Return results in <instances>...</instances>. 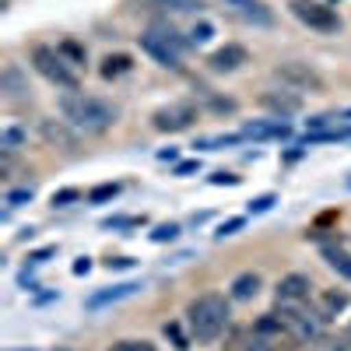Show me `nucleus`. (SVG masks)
Masks as SVG:
<instances>
[{"label":"nucleus","mask_w":351,"mask_h":351,"mask_svg":"<svg viewBox=\"0 0 351 351\" xmlns=\"http://www.w3.org/2000/svg\"><path fill=\"white\" fill-rule=\"evenodd\" d=\"M260 106L271 109L278 120H285V116H295L302 109V95H295V92H263Z\"/></svg>","instance_id":"9b49d317"},{"label":"nucleus","mask_w":351,"mask_h":351,"mask_svg":"<svg viewBox=\"0 0 351 351\" xmlns=\"http://www.w3.org/2000/svg\"><path fill=\"white\" fill-rule=\"evenodd\" d=\"M309 278L306 274H285L278 281V302H306L309 299Z\"/></svg>","instance_id":"f8f14e48"},{"label":"nucleus","mask_w":351,"mask_h":351,"mask_svg":"<svg viewBox=\"0 0 351 351\" xmlns=\"http://www.w3.org/2000/svg\"><path fill=\"white\" fill-rule=\"evenodd\" d=\"M137 291V285H116V288H106V291H95L92 299H88L84 306L88 309H102L106 302H120V299H127V295H134Z\"/></svg>","instance_id":"2eb2a0df"},{"label":"nucleus","mask_w":351,"mask_h":351,"mask_svg":"<svg viewBox=\"0 0 351 351\" xmlns=\"http://www.w3.org/2000/svg\"><path fill=\"white\" fill-rule=\"evenodd\" d=\"M288 123L274 120V123H250L246 127V137H288Z\"/></svg>","instance_id":"a211bd4d"},{"label":"nucleus","mask_w":351,"mask_h":351,"mask_svg":"<svg viewBox=\"0 0 351 351\" xmlns=\"http://www.w3.org/2000/svg\"><path fill=\"white\" fill-rule=\"evenodd\" d=\"M260 337H267V334H281L285 330V319L278 316V313H267V316H260L256 319V327H253Z\"/></svg>","instance_id":"6ab92c4d"},{"label":"nucleus","mask_w":351,"mask_h":351,"mask_svg":"<svg viewBox=\"0 0 351 351\" xmlns=\"http://www.w3.org/2000/svg\"><path fill=\"white\" fill-rule=\"evenodd\" d=\"M99 71H102L106 81H112V77H120V74H130V71H134V60H130L127 53H109Z\"/></svg>","instance_id":"dca6fc26"},{"label":"nucleus","mask_w":351,"mask_h":351,"mask_svg":"<svg viewBox=\"0 0 351 351\" xmlns=\"http://www.w3.org/2000/svg\"><path fill=\"white\" fill-rule=\"evenodd\" d=\"M348 120H351V109H348Z\"/></svg>","instance_id":"ea45409f"},{"label":"nucleus","mask_w":351,"mask_h":351,"mask_svg":"<svg viewBox=\"0 0 351 351\" xmlns=\"http://www.w3.org/2000/svg\"><path fill=\"white\" fill-rule=\"evenodd\" d=\"M291 14L313 32H337L341 28V18L334 14V8L319 4V0H291Z\"/></svg>","instance_id":"39448f33"},{"label":"nucleus","mask_w":351,"mask_h":351,"mask_svg":"<svg viewBox=\"0 0 351 351\" xmlns=\"http://www.w3.org/2000/svg\"><path fill=\"white\" fill-rule=\"evenodd\" d=\"M32 67L56 88H77V74L71 67V60L60 53V49H53V46H32Z\"/></svg>","instance_id":"20e7f679"},{"label":"nucleus","mask_w":351,"mask_h":351,"mask_svg":"<svg viewBox=\"0 0 351 351\" xmlns=\"http://www.w3.org/2000/svg\"><path fill=\"white\" fill-rule=\"evenodd\" d=\"M21 141H25V130H21V127H8V130H0V152H4V155H8V152H14Z\"/></svg>","instance_id":"412c9836"},{"label":"nucleus","mask_w":351,"mask_h":351,"mask_svg":"<svg viewBox=\"0 0 351 351\" xmlns=\"http://www.w3.org/2000/svg\"><path fill=\"white\" fill-rule=\"evenodd\" d=\"M116 193H120V186H116V183H102V186H95L92 193H88V200L102 204V200H109V197H116Z\"/></svg>","instance_id":"393cba45"},{"label":"nucleus","mask_w":351,"mask_h":351,"mask_svg":"<svg viewBox=\"0 0 351 351\" xmlns=\"http://www.w3.org/2000/svg\"><path fill=\"white\" fill-rule=\"evenodd\" d=\"M193 120H197V109H193L190 102H176V106H165V109L155 112V130L176 134V130L193 127Z\"/></svg>","instance_id":"6e6552de"},{"label":"nucleus","mask_w":351,"mask_h":351,"mask_svg":"<svg viewBox=\"0 0 351 351\" xmlns=\"http://www.w3.org/2000/svg\"><path fill=\"white\" fill-rule=\"evenodd\" d=\"M60 112L74 130H84V134H102L116 123V106L84 92H67L60 99Z\"/></svg>","instance_id":"f257e3e1"},{"label":"nucleus","mask_w":351,"mask_h":351,"mask_svg":"<svg viewBox=\"0 0 351 351\" xmlns=\"http://www.w3.org/2000/svg\"><path fill=\"white\" fill-rule=\"evenodd\" d=\"M239 228H243V218H228V221H225V225L215 232V236H218V239H225V236H236Z\"/></svg>","instance_id":"cd10ccee"},{"label":"nucleus","mask_w":351,"mask_h":351,"mask_svg":"<svg viewBox=\"0 0 351 351\" xmlns=\"http://www.w3.org/2000/svg\"><path fill=\"white\" fill-rule=\"evenodd\" d=\"M56 49H60V53L67 56V60H71V64H84V46H77L74 39H64V43H60V46H56Z\"/></svg>","instance_id":"4be33fe9"},{"label":"nucleus","mask_w":351,"mask_h":351,"mask_svg":"<svg viewBox=\"0 0 351 351\" xmlns=\"http://www.w3.org/2000/svg\"><path fill=\"white\" fill-rule=\"evenodd\" d=\"M344 306H348V295H344V291H327V295H324V319L337 316Z\"/></svg>","instance_id":"aec40b11"},{"label":"nucleus","mask_w":351,"mask_h":351,"mask_svg":"<svg viewBox=\"0 0 351 351\" xmlns=\"http://www.w3.org/2000/svg\"><path fill=\"white\" fill-rule=\"evenodd\" d=\"M88 271H92V260H88V256H81V260L74 263V274H88Z\"/></svg>","instance_id":"c9c22d12"},{"label":"nucleus","mask_w":351,"mask_h":351,"mask_svg":"<svg viewBox=\"0 0 351 351\" xmlns=\"http://www.w3.org/2000/svg\"><path fill=\"white\" fill-rule=\"evenodd\" d=\"M127 225H137V218H109L106 228H127Z\"/></svg>","instance_id":"f704fd0d"},{"label":"nucleus","mask_w":351,"mask_h":351,"mask_svg":"<svg viewBox=\"0 0 351 351\" xmlns=\"http://www.w3.org/2000/svg\"><path fill=\"white\" fill-rule=\"evenodd\" d=\"M221 4L243 25H253V28H271L274 25V11L263 4V0H221Z\"/></svg>","instance_id":"0eeeda50"},{"label":"nucleus","mask_w":351,"mask_h":351,"mask_svg":"<svg viewBox=\"0 0 351 351\" xmlns=\"http://www.w3.org/2000/svg\"><path fill=\"white\" fill-rule=\"evenodd\" d=\"M176 236H180V225H158L155 232H152V243H169V239H176Z\"/></svg>","instance_id":"a878e982"},{"label":"nucleus","mask_w":351,"mask_h":351,"mask_svg":"<svg viewBox=\"0 0 351 351\" xmlns=\"http://www.w3.org/2000/svg\"><path fill=\"white\" fill-rule=\"evenodd\" d=\"M39 134L46 144H56V148H77V130L67 120H39Z\"/></svg>","instance_id":"1a4fd4ad"},{"label":"nucleus","mask_w":351,"mask_h":351,"mask_svg":"<svg viewBox=\"0 0 351 351\" xmlns=\"http://www.w3.org/2000/svg\"><path fill=\"white\" fill-rule=\"evenodd\" d=\"M155 4H162V8H169V11H200V8H204L200 0H155Z\"/></svg>","instance_id":"b1692460"},{"label":"nucleus","mask_w":351,"mask_h":351,"mask_svg":"<svg viewBox=\"0 0 351 351\" xmlns=\"http://www.w3.org/2000/svg\"><path fill=\"white\" fill-rule=\"evenodd\" d=\"M211 183H215V186H236V183H239V176H232V172H215V176H211Z\"/></svg>","instance_id":"c85d7f7f"},{"label":"nucleus","mask_w":351,"mask_h":351,"mask_svg":"<svg viewBox=\"0 0 351 351\" xmlns=\"http://www.w3.org/2000/svg\"><path fill=\"white\" fill-rule=\"evenodd\" d=\"M165 334L176 341V348H180V351H186V348H190V344H186V337L180 334V327H176V324H165Z\"/></svg>","instance_id":"c756f323"},{"label":"nucleus","mask_w":351,"mask_h":351,"mask_svg":"<svg viewBox=\"0 0 351 351\" xmlns=\"http://www.w3.org/2000/svg\"><path fill=\"white\" fill-rule=\"evenodd\" d=\"M334 351H351V341H348V337H337V341H334Z\"/></svg>","instance_id":"4c0bfd02"},{"label":"nucleus","mask_w":351,"mask_h":351,"mask_svg":"<svg viewBox=\"0 0 351 351\" xmlns=\"http://www.w3.org/2000/svg\"><path fill=\"white\" fill-rule=\"evenodd\" d=\"M200 169V162L193 158V162H180V165H176V176H190V172H197Z\"/></svg>","instance_id":"72a5a7b5"},{"label":"nucleus","mask_w":351,"mask_h":351,"mask_svg":"<svg viewBox=\"0 0 351 351\" xmlns=\"http://www.w3.org/2000/svg\"><path fill=\"white\" fill-rule=\"evenodd\" d=\"M211 71H218V74H228V71H239L243 64H250V53H246V46H221V49H215L211 53Z\"/></svg>","instance_id":"9d476101"},{"label":"nucleus","mask_w":351,"mask_h":351,"mask_svg":"<svg viewBox=\"0 0 351 351\" xmlns=\"http://www.w3.org/2000/svg\"><path fill=\"white\" fill-rule=\"evenodd\" d=\"M260 274L256 271H246V274H239L236 281H232V288H228V295L236 299V302H250V299H256L260 295Z\"/></svg>","instance_id":"ddd939ff"},{"label":"nucleus","mask_w":351,"mask_h":351,"mask_svg":"<svg viewBox=\"0 0 351 351\" xmlns=\"http://www.w3.org/2000/svg\"><path fill=\"white\" fill-rule=\"evenodd\" d=\"M81 193L77 190H60V193H53V204H56V208H64V204H71V200H77Z\"/></svg>","instance_id":"2f4dec72"},{"label":"nucleus","mask_w":351,"mask_h":351,"mask_svg":"<svg viewBox=\"0 0 351 351\" xmlns=\"http://www.w3.org/2000/svg\"><path fill=\"white\" fill-rule=\"evenodd\" d=\"M109 267H120L123 271V267H134V260L130 256H120V260H109Z\"/></svg>","instance_id":"e433bc0d"},{"label":"nucleus","mask_w":351,"mask_h":351,"mask_svg":"<svg viewBox=\"0 0 351 351\" xmlns=\"http://www.w3.org/2000/svg\"><path fill=\"white\" fill-rule=\"evenodd\" d=\"M0 92L11 95V99L28 95V81H25V74H21L14 64H8V67H4V74H0Z\"/></svg>","instance_id":"4468645a"},{"label":"nucleus","mask_w":351,"mask_h":351,"mask_svg":"<svg viewBox=\"0 0 351 351\" xmlns=\"http://www.w3.org/2000/svg\"><path fill=\"white\" fill-rule=\"evenodd\" d=\"M109 351H158L152 341H116V344H109Z\"/></svg>","instance_id":"5701e85b"},{"label":"nucleus","mask_w":351,"mask_h":351,"mask_svg":"<svg viewBox=\"0 0 351 351\" xmlns=\"http://www.w3.org/2000/svg\"><path fill=\"white\" fill-rule=\"evenodd\" d=\"M25 200H32V190H11V193H8L11 208H18V204H25Z\"/></svg>","instance_id":"473e14b6"},{"label":"nucleus","mask_w":351,"mask_h":351,"mask_svg":"<svg viewBox=\"0 0 351 351\" xmlns=\"http://www.w3.org/2000/svg\"><path fill=\"white\" fill-rule=\"evenodd\" d=\"M324 260L330 263V271H337L344 281H351V253H344L341 246H324Z\"/></svg>","instance_id":"f3484780"},{"label":"nucleus","mask_w":351,"mask_h":351,"mask_svg":"<svg viewBox=\"0 0 351 351\" xmlns=\"http://www.w3.org/2000/svg\"><path fill=\"white\" fill-rule=\"evenodd\" d=\"M49 253H53V250H39V253H32V256H28V260H32V263H43V260H46Z\"/></svg>","instance_id":"58836bf2"},{"label":"nucleus","mask_w":351,"mask_h":351,"mask_svg":"<svg viewBox=\"0 0 351 351\" xmlns=\"http://www.w3.org/2000/svg\"><path fill=\"white\" fill-rule=\"evenodd\" d=\"M274 208V193H263L256 200H250V215H263V211H271Z\"/></svg>","instance_id":"bb28decb"},{"label":"nucleus","mask_w":351,"mask_h":351,"mask_svg":"<svg viewBox=\"0 0 351 351\" xmlns=\"http://www.w3.org/2000/svg\"><path fill=\"white\" fill-rule=\"evenodd\" d=\"M186 324H190L193 341H200V344L218 341L221 330L228 327V302H225V295H215V291H208V295L193 299L190 309H186Z\"/></svg>","instance_id":"f03ea898"},{"label":"nucleus","mask_w":351,"mask_h":351,"mask_svg":"<svg viewBox=\"0 0 351 351\" xmlns=\"http://www.w3.org/2000/svg\"><path fill=\"white\" fill-rule=\"evenodd\" d=\"M211 36H215V28H211L208 21H204V25H197V28H193V43H208Z\"/></svg>","instance_id":"7c9ffc66"},{"label":"nucleus","mask_w":351,"mask_h":351,"mask_svg":"<svg viewBox=\"0 0 351 351\" xmlns=\"http://www.w3.org/2000/svg\"><path fill=\"white\" fill-rule=\"evenodd\" d=\"M141 49L162 67H183V53L190 49V43L169 25H152L141 32Z\"/></svg>","instance_id":"7ed1b4c3"},{"label":"nucleus","mask_w":351,"mask_h":351,"mask_svg":"<svg viewBox=\"0 0 351 351\" xmlns=\"http://www.w3.org/2000/svg\"><path fill=\"white\" fill-rule=\"evenodd\" d=\"M274 77L281 84H288L291 92H319L324 88V77H319L309 64H299V60H285L274 67Z\"/></svg>","instance_id":"423d86ee"}]
</instances>
